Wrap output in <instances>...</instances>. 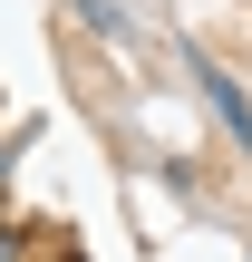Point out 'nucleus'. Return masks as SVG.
Returning <instances> with one entry per match:
<instances>
[{"mask_svg": "<svg viewBox=\"0 0 252 262\" xmlns=\"http://www.w3.org/2000/svg\"><path fill=\"white\" fill-rule=\"evenodd\" d=\"M194 78H204V107H214V117L233 126V146H243V156H252V107H243V88H233L223 68H194Z\"/></svg>", "mask_w": 252, "mask_h": 262, "instance_id": "obj_1", "label": "nucleus"}, {"mask_svg": "<svg viewBox=\"0 0 252 262\" xmlns=\"http://www.w3.org/2000/svg\"><path fill=\"white\" fill-rule=\"evenodd\" d=\"M0 262H29V233H10V224H0Z\"/></svg>", "mask_w": 252, "mask_h": 262, "instance_id": "obj_2", "label": "nucleus"}]
</instances>
